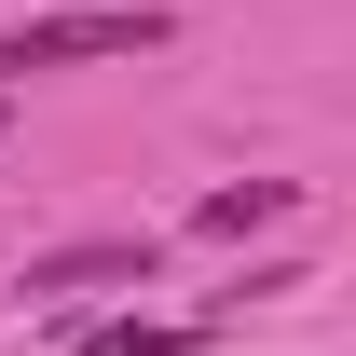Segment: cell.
<instances>
[{
	"label": "cell",
	"mask_w": 356,
	"mask_h": 356,
	"mask_svg": "<svg viewBox=\"0 0 356 356\" xmlns=\"http://www.w3.org/2000/svg\"><path fill=\"white\" fill-rule=\"evenodd\" d=\"M83 55H165V14H151V0H110V14H28V28H0V83L83 69Z\"/></svg>",
	"instance_id": "obj_1"
},
{
	"label": "cell",
	"mask_w": 356,
	"mask_h": 356,
	"mask_svg": "<svg viewBox=\"0 0 356 356\" xmlns=\"http://www.w3.org/2000/svg\"><path fill=\"white\" fill-rule=\"evenodd\" d=\"M28 288H42V302H96V288H151V233H96V247H55V261H28Z\"/></svg>",
	"instance_id": "obj_2"
},
{
	"label": "cell",
	"mask_w": 356,
	"mask_h": 356,
	"mask_svg": "<svg viewBox=\"0 0 356 356\" xmlns=\"http://www.w3.org/2000/svg\"><path fill=\"white\" fill-rule=\"evenodd\" d=\"M288 206H302V178H220V192L192 206V233H220V247H247V233H261V220H288Z\"/></svg>",
	"instance_id": "obj_3"
},
{
	"label": "cell",
	"mask_w": 356,
	"mask_h": 356,
	"mask_svg": "<svg viewBox=\"0 0 356 356\" xmlns=\"http://www.w3.org/2000/svg\"><path fill=\"white\" fill-rule=\"evenodd\" d=\"M0 124H14V110H0Z\"/></svg>",
	"instance_id": "obj_4"
}]
</instances>
